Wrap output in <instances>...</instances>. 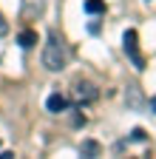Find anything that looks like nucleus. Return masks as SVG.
I'll return each instance as SVG.
<instances>
[{"mask_svg": "<svg viewBox=\"0 0 156 159\" xmlns=\"http://www.w3.org/2000/svg\"><path fill=\"white\" fill-rule=\"evenodd\" d=\"M65 46H63V40L57 37V31L48 34V43L43 46V66L48 71H63L65 68Z\"/></svg>", "mask_w": 156, "mask_h": 159, "instance_id": "nucleus-1", "label": "nucleus"}, {"mask_svg": "<svg viewBox=\"0 0 156 159\" xmlns=\"http://www.w3.org/2000/svg\"><path fill=\"white\" fill-rule=\"evenodd\" d=\"M122 48H125V54L133 60V66L142 71V68H145V57L139 54V37H136L133 29H128V31L122 34Z\"/></svg>", "mask_w": 156, "mask_h": 159, "instance_id": "nucleus-2", "label": "nucleus"}, {"mask_svg": "<svg viewBox=\"0 0 156 159\" xmlns=\"http://www.w3.org/2000/svg\"><path fill=\"white\" fill-rule=\"evenodd\" d=\"M71 94H74V99H77V102H94V99L100 97L96 85H94V83H85V80H77V83H74V88H71Z\"/></svg>", "mask_w": 156, "mask_h": 159, "instance_id": "nucleus-3", "label": "nucleus"}, {"mask_svg": "<svg viewBox=\"0 0 156 159\" xmlns=\"http://www.w3.org/2000/svg\"><path fill=\"white\" fill-rule=\"evenodd\" d=\"M46 108H48L51 114H60V111H65V108H68V99H65L63 94H51V97L46 99Z\"/></svg>", "mask_w": 156, "mask_h": 159, "instance_id": "nucleus-4", "label": "nucleus"}, {"mask_svg": "<svg viewBox=\"0 0 156 159\" xmlns=\"http://www.w3.org/2000/svg\"><path fill=\"white\" fill-rule=\"evenodd\" d=\"M17 43H20V48H31V46H37V31H31V29L20 31V37H17Z\"/></svg>", "mask_w": 156, "mask_h": 159, "instance_id": "nucleus-5", "label": "nucleus"}, {"mask_svg": "<svg viewBox=\"0 0 156 159\" xmlns=\"http://www.w3.org/2000/svg\"><path fill=\"white\" fill-rule=\"evenodd\" d=\"M85 11L88 14H102L105 11V0H85Z\"/></svg>", "mask_w": 156, "mask_h": 159, "instance_id": "nucleus-6", "label": "nucleus"}, {"mask_svg": "<svg viewBox=\"0 0 156 159\" xmlns=\"http://www.w3.org/2000/svg\"><path fill=\"white\" fill-rule=\"evenodd\" d=\"M96 153H100V142L85 139V142H82V156H96Z\"/></svg>", "mask_w": 156, "mask_h": 159, "instance_id": "nucleus-7", "label": "nucleus"}, {"mask_svg": "<svg viewBox=\"0 0 156 159\" xmlns=\"http://www.w3.org/2000/svg\"><path fill=\"white\" fill-rule=\"evenodd\" d=\"M71 125L82 128V125H85V114H71Z\"/></svg>", "mask_w": 156, "mask_h": 159, "instance_id": "nucleus-8", "label": "nucleus"}, {"mask_svg": "<svg viewBox=\"0 0 156 159\" xmlns=\"http://www.w3.org/2000/svg\"><path fill=\"white\" fill-rule=\"evenodd\" d=\"M128 94H131V105H139V102H142V97H139V91H136V88H128Z\"/></svg>", "mask_w": 156, "mask_h": 159, "instance_id": "nucleus-9", "label": "nucleus"}, {"mask_svg": "<svg viewBox=\"0 0 156 159\" xmlns=\"http://www.w3.org/2000/svg\"><path fill=\"white\" fill-rule=\"evenodd\" d=\"M133 139H136V142H145V139H148L145 128H133Z\"/></svg>", "mask_w": 156, "mask_h": 159, "instance_id": "nucleus-10", "label": "nucleus"}, {"mask_svg": "<svg viewBox=\"0 0 156 159\" xmlns=\"http://www.w3.org/2000/svg\"><path fill=\"white\" fill-rule=\"evenodd\" d=\"M3 34H9V23L3 20V14H0V37H3Z\"/></svg>", "mask_w": 156, "mask_h": 159, "instance_id": "nucleus-11", "label": "nucleus"}, {"mask_svg": "<svg viewBox=\"0 0 156 159\" xmlns=\"http://www.w3.org/2000/svg\"><path fill=\"white\" fill-rule=\"evenodd\" d=\"M150 111L156 114V97H150Z\"/></svg>", "mask_w": 156, "mask_h": 159, "instance_id": "nucleus-12", "label": "nucleus"}]
</instances>
